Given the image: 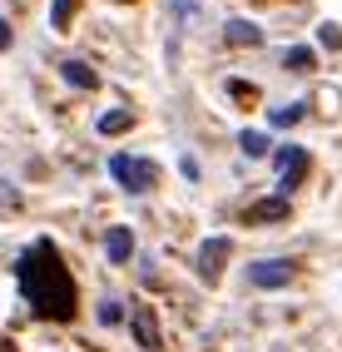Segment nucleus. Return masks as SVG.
Listing matches in <instances>:
<instances>
[{
  "label": "nucleus",
  "mask_w": 342,
  "mask_h": 352,
  "mask_svg": "<svg viewBox=\"0 0 342 352\" xmlns=\"http://www.w3.org/2000/svg\"><path fill=\"white\" fill-rule=\"evenodd\" d=\"M129 124H134V114H124V109L119 114H100V134H124Z\"/></svg>",
  "instance_id": "f8f14e48"
},
{
  "label": "nucleus",
  "mask_w": 342,
  "mask_h": 352,
  "mask_svg": "<svg viewBox=\"0 0 342 352\" xmlns=\"http://www.w3.org/2000/svg\"><path fill=\"white\" fill-rule=\"evenodd\" d=\"M248 219L263 223V219H288V199H268V204H253L248 208Z\"/></svg>",
  "instance_id": "9d476101"
},
{
  "label": "nucleus",
  "mask_w": 342,
  "mask_h": 352,
  "mask_svg": "<svg viewBox=\"0 0 342 352\" xmlns=\"http://www.w3.org/2000/svg\"><path fill=\"white\" fill-rule=\"evenodd\" d=\"M273 352H288V347H273Z\"/></svg>",
  "instance_id": "aec40b11"
},
{
  "label": "nucleus",
  "mask_w": 342,
  "mask_h": 352,
  "mask_svg": "<svg viewBox=\"0 0 342 352\" xmlns=\"http://www.w3.org/2000/svg\"><path fill=\"white\" fill-rule=\"evenodd\" d=\"M5 45H10V25L0 20V50H5Z\"/></svg>",
  "instance_id": "6ab92c4d"
},
{
  "label": "nucleus",
  "mask_w": 342,
  "mask_h": 352,
  "mask_svg": "<svg viewBox=\"0 0 342 352\" xmlns=\"http://www.w3.org/2000/svg\"><path fill=\"white\" fill-rule=\"evenodd\" d=\"M134 338H139L144 347H159V327H154L149 313H134Z\"/></svg>",
  "instance_id": "9b49d317"
},
{
  "label": "nucleus",
  "mask_w": 342,
  "mask_h": 352,
  "mask_svg": "<svg viewBox=\"0 0 342 352\" xmlns=\"http://www.w3.org/2000/svg\"><path fill=\"white\" fill-rule=\"evenodd\" d=\"M223 258H228V239H203L198 243V278H203V283H218Z\"/></svg>",
  "instance_id": "39448f33"
},
{
  "label": "nucleus",
  "mask_w": 342,
  "mask_h": 352,
  "mask_svg": "<svg viewBox=\"0 0 342 352\" xmlns=\"http://www.w3.org/2000/svg\"><path fill=\"white\" fill-rule=\"evenodd\" d=\"M20 208V194H15V184H5L0 179V214H15Z\"/></svg>",
  "instance_id": "2eb2a0df"
},
{
  "label": "nucleus",
  "mask_w": 342,
  "mask_h": 352,
  "mask_svg": "<svg viewBox=\"0 0 342 352\" xmlns=\"http://www.w3.org/2000/svg\"><path fill=\"white\" fill-rule=\"evenodd\" d=\"M228 45H263V30L253 25V20H228Z\"/></svg>",
  "instance_id": "6e6552de"
},
{
  "label": "nucleus",
  "mask_w": 342,
  "mask_h": 352,
  "mask_svg": "<svg viewBox=\"0 0 342 352\" xmlns=\"http://www.w3.org/2000/svg\"><path fill=\"white\" fill-rule=\"evenodd\" d=\"M303 120V104H283L278 114H273V124H278V129H288V124H298Z\"/></svg>",
  "instance_id": "dca6fc26"
},
{
  "label": "nucleus",
  "mask_w": 342,
  "mask_h": 352,
  "mask_svg": "<svg viewBox=\"0 0 342 352\" xmlns=\"http://www.w3.org/2000/svg\"><path fill=\"white\" fill-rule=\"evenodd\" d=\"M317 30H323L317 40H323L328 50H342V25H332V20H328V25H317Z\"/></svg>",
  "instance_id": "f3484780"
},
{
  "label": "nucleus",
  "mask_w": 342,
  "mask_h": 352,
  "mask_svg": "<svg viewBox=\"0 0 342 352\" xmlns=\"http://www.w3.org/2000/svg\"><path fill=\"white\" fill-rule=\"evenodd\" d=\"M238 149H243L248 159H268V149H273V144H268V134H258V129H243V134H238Z\"/></svg>",
  "instance_id": "1a4fd4ad"
},
{
  "label": "nucleus",
  "mask_w": 342,
  "mask_h": 352,
  "mask_svg": "<svg viewBox=\"0 0 342 352\" xmlns=\"http://www.w3.org/2000/svg\"><path fill=\"white\" fill-rule=\"evenodd\" d=\"M75 15V0H55V10H50V20H55V30H65V20Z\"/></svg>",
  "instance_id": "a211bd4d"
},
{
  "label": "nucleus",
  "mask_w": 342,
  "mask_h": 352,
  "mask_svg": "<svg viewBox=\"0 0 342 352\" xmlns=\"http://www.w3.org/2000/svg\"><path fill=\"white\" fill-rule=\"evenodd\" d=\"M15 278H20V288H25L30 308H35L40 318H55V322L75 318V283H70V273H65L60 253L45 243V239H40L30 253H20Z\"/></svg>",
  "instance_id": "f257e3e1"
},
{
  "label": "nucleus",
  "mask_w": 342,
  "mask_h": 352,
  "mask_svg": "<svg viewBox=\"0 0 342 352\" xmlns=\"http://www.w3.org/2000/svg\"><path fill=\"white\" fill-rule=\"evenodd\" d=\"M293 273H298V263L293 258H263V263H253V283L258 288H283V283H293Z\"/></svg>",
  "instance_id": "20e7f679"
},
{
  "label": "nucleus",
  "mask_w": 342,
  "mask_h": 352,
  "mask_svg": "<svg viewBox=\"0 0 342 352\" xmlns=\"http://www.w3.org/2000/svg\"><path fill=\"white\" fill-rule=\"evenodd\" d=\"M109 174L119 179L129 194H144V189H154V179H159L149 159H129V154H114V159H109Z\"/></svg>",
  "instance_id": "f03ea898"
},
{
  "label": "nucleus",
  "mask_w": 342,
  "mask_h": 352,
  "mask_svg": "<svg viewBox=\"0 0 342 352\" xmlns=\"http://www.w3.org/2000/svg\"><path fill=\"white\" fill-rule=\"evenodd\" d=\"M273 164H278V189L288 194V189H298V184H303V174H308V149H298V144H283L278 154H273Z\"/></svg>",
  "instance_id": "7ed1b4c3"
},
{
  "label": "nucleus",
  "mask_w": 342,
  "mask_h": 352,
  "mask_svg": "<svg viewBox=\"0 0 342 352\" xmlns=\"http://www.w3.org/2000/svg\"><path fill=\"white\" fill-rule=\"evenodd\" d=\"M100 322H104V327H109V322H124V302L104 298V302H100Z\"/></svg>",
  "instance_id": "4468645a"
},
{
  "label": "nucleus",
  "mask_w": 342,
  "mask_h": 352,
  "mask_svg": "<svg viewBox=\"0 0 342 352\" xmlns=\"http://www.w3.org/2000/svg\"><path fill=\"white\" fill-rule=\"evenodd\" d=\"M104 253L114 258V263H129V258H134V233L129 228H109L104 233Z\"/></svg>",
  "instance_id": "423d86ee"
},
{
  "label": "nucleus",
  "mask_w": 342,
  "mask_h": 352,
  "mask_svg": "<svg viewBox=\"0 0 342 352\" xmlns=\"http://www.w3.org/2000/svg\"><path fill=\"white\" fill-rule=\"evenodd\" d=\"M312 60H317V55L308 50V45H293V50L283 55V65H288V69H312Z\"/></svg>",
  "instance_id": "ddd939ff"
},
{
  "label": "nucleus",
  "mask_w": 342,
  "mask_h": 352,
  "mask_svg": "<svg viewBox=\"0 0 342 352\" xmlns=\"http://www.w3.org/2000/svg\"><path fill=\"white\" fill-rule=\"evenodd\" d=\"M60 75L70 80L75 89H95V85H100V75H95V69H89L84 60H65V65H60Z\"/></svg>",
  "instance_id": "0eeeda50"
}]
</instances>
